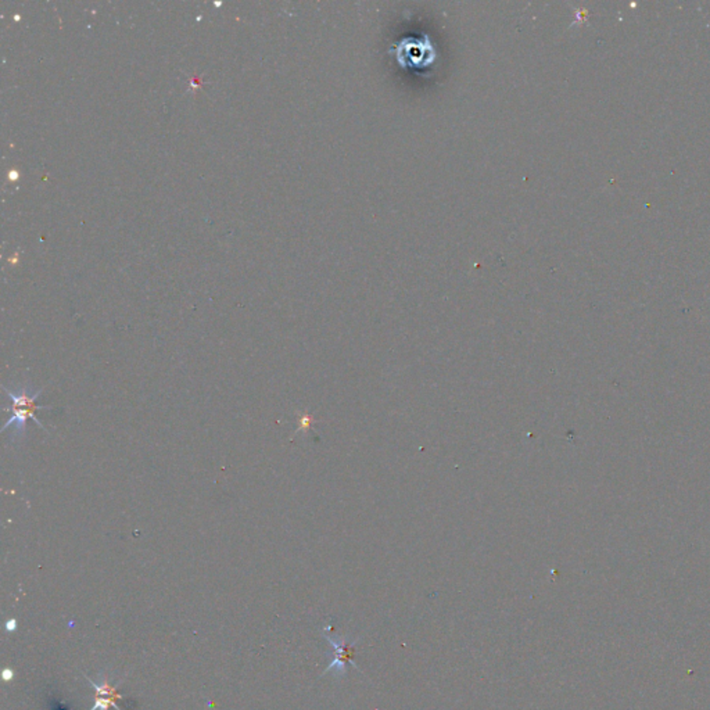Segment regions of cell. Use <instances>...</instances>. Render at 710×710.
Instances as JSON below:
<instances>
[{"instance_id": "cell-1", "label": "cell", "mask_w": 710, "mask_h": 710, "mask_svg": "<svg viewBox=\"0 0 710 710\" xmlns=\"http://www.w3.org/2000/svg\"><path fill=\"white\" fill-rule=\"evenodd\" d=\"M3 390H4L6 396L10 398L11 405L6 408V411L10 412V418L3 426L1 431H6V430L11 429V426H14L13 433H11V437H13L11 440L13 441H23L27 436V420L28 419H32L42 430L47 431L41 423V420L35 417L37 410H51V407L35 404V401L41 397V394L43 393V387L39 390H34L30 384L20 386L17 388H7L6 386H3Z\"/></svg>"}, {"instance_id": "cell-4", "label": "cell", "mask_w": 710, "mask_h": 710, "mask_svg": "<svg viewBox=\"0 0 710 710\" xmlns=\"http://www.w3.org/2000/svg\"><path fill=\"white\" fill-rule=\"evenodd\" d=\"M7 628H8V630H14V628H16V620H8V623H7Z\"/></svg>"}, {"instance_id": "cell-2", "label": "cell", "mask_w": 710, "mask_h": 710, "mask_svg": "<svg viewBox=\"0 0 710 710\" xmlns=\"http://www.w3.org/2000/svg\"><path fill=\"white\" fill-rule=\"evenodd\" d=\"M325 637L336 649L334 661L331 663V666L325 670V673L332 671V670L337 671V673H344L348 668V665H354L353 663V658L355 654L354 642H347L344 638H340L337 635L325 634Z\"/></svg>"}, {"instance_id": "cell-3", "label": "cell", "mask_w": 710, "mask_h": 710, "mask_svg": "<svg viewBox=\"0 0 710 710\" xmlns=\"http://www.w3.org/2000/svg\"><path fill=\"white\" fill-rule=\"evenodd\" d=\"M86 680L94 687V690L97 692L96 698H94V705L90 710H109L110 706H113L114 709L121 710L116 705V701L123 698L121 695L117 694V687H111L109 684L107 678H104V681L100 685H97L96 683L89 680V677H86Z\"/></svg>"}]
</instances>
